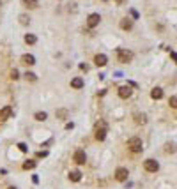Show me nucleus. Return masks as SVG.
Masks as SVG:
<instances>
[{
	"label": "nucleus",
	"mask_w": 177,
	"mask_h": 189,
	"mask_svg": "<svg viewBox=\"0 0 177 189\" xmlns=\"http://www.w3.org/2000/svg\"><path fill=\"white\" fill-rule=\"evenodd\" d=\"M128 149H129L133 154H138V152L144 150V143H142V140H140L138 136H133V138L128 140Z\"/></svg>",
	"instance_id": "f257e3e1"
},
{
	"label": "nucleus",
	"mask_w": 177,
	"mask_h": 189,
	"mask_svg": "<svg viewBox=\"0 0 177 189\" xmlns=\"http://www.w3.org/2000/svg\"><path fill=\"white\" fill-rule=\"evenodd\" d=\"M117 58H119L121 64H128V62L133 60V51H129V50H117Z\"/></svg>",
	"instance_id": "f03ea898"
},
{
	"label": "nucleus",
	"mask_w": 177,
	"mask_h": 189,
	"mask_svg": "<svg viewBox=\"0 0 177 189\" xmlns=\"http://www.w3.org/2000/svg\"><path fill=\"white\" fill-rule=\"evenodd\" d=\"M144 168H145L147 172H151V173H156V172L160 170V165H158V161H154V159H147V161L144 163Z\"/></svg>",
	"instance_id": "7ed1b4c3"
},
{
	"label": "nucleus",
	"mask_w": 177,
	"mask_h": 189,
	"mask_svg": "<svg viewBox=\"0 0 177 189\" xmlns=\"http://www.w3.org/2000/svg\"><path fill=\"white\" fill-rule=\"evenodd\" d=\"M128 175H129V172H128V168H117L115 170V180H119V182H124L126 179H128Z\"/></svg>",
	"instance_id": "20e7f679"
},
{
	"label": "nucleus",
	"mask_w": 177,
	"mask_h": 189,
	"mask_svg": "<svg viewBox=\"0 0 177 189\" xmlns=\"http://www.w3.org/2000/svg\"><path fill=\"white\" fill-rule=\"evenodd\" d=\"M99 21H101V16H99L98 12H94V14H90V16L87 18V25H89L90 28L98 27V25H99Z\"/></svg>",
	"instance_id": "39448f33"
},
{
	"label": "nucleus",
	"mask_w": 177,
	"mask_h": 189,
	"mask_svg": "<svg viewBox=\"0 0 177 189\" xmlns=\"http://www.w3.org/2000/svg\"><path fill=\"white\" fill-rule=\"evenodd\" d=\"M73 159H74L76 165H85V163H87V156H85L83 150H76L74 156H73Z\"/></svg>",
	"instance_id": "423d86ee"
},
{
	"label": "nucleus",
	"mask_w": 177,
	"mask_h": 189,
	"mask_svg": "<svg viewBox=\"0 0 177 189\" xmlns=\"http://www.w3.org/2000/svg\"><path fill=\"white\" fill-rule=\"evenodd\" d=\"M131 94H133V90H131V87H129V85H124V87H121V88H119V97H122V99L131 97Z\"/></svg>",
	"instance_id": "0eeeda50"
},
{
	"label": "nucleus",
	"mask_w": 177,
	"mask_h": 189,
	"mask_svg": "<svg viewBox=\"0 0 177 189\" xmlns=\"http://www.w3.org/2000/svg\"><path fill=\"white\" fill-rule=\"evenodd\" d=\"M106 62H108V58H106V55H103V53H99V55L94 57V64H96L98 67H105Z\"/></svg>",
	"instance_id": "6e6552de"
},
{
	"label": "nucleus",
	"mask_w": 177,
	"mask_h": 189,
	"mask_svg": "<svg viewBox=\"0 0 177 189\" xmlns=\"http://www.w3.org/2000/svg\"><path fill=\"white\" fill-rule=\"evenodd\" d=\"M11 115H12V108H11V106H4V108L0 110V120H7Z\"/></svg>",
	"instance_id": "1a4fd4ad"
},
{
	"label": "nucleus",
	"mask_w": 177,
	"mask_h": 189,
	"mask_svg": "<svg viewBox=\"0 0 177 189\" xmlns=\"http://www.w3.org/2000/svg\"><path fill=\"white\" fill-rule=\"evenodd\" d=\"M121 28H122V30H131V28H133V19H129V18L121 19Z\"/></svg>",
	"instance_id": "9d476101"
},
{
	"label": "nucleus",
	"mask_w": 177,
	"mask_h": 189,
	"mask_svg": "<svg viewBox=\"0 0 177 189\" xmlns=\"http://www.w3.org/2000/svg\"><path fill=\"white\" fill-rule=\"evenodd\" d=\"M21 64H25V65H34L35 64V58H34V55H23L21 57Z\"/></svg>",
	"instance_id": "9b49d317"
},
{
	"label": "nucleus",
	"mask_w": 177,
	"mask_h": 189,
	"mask_svg": "<svg viewBox=\"0 0 177 189\" xmlns=\"http://www.w3.org/2000/svg\"><path fill=\"white\" fill-rule=\"evenodd\" d=\"M105 138H106V129H105V126H103L101 129L98 127V129H96V140H99V142H103Z\"/></svg>",
	"instance_id": "f8f14e48"
},
{
	"label": "nucleus",
	"mask_w": 177,
	"mask_h": 189,
	"mask_svg": "<svg viewBox=\"0 0 177 189\" xmlns=\"http://www.w3.org/2000/svg\"><path fill=\"white\" fill-rule=\"evenodd\" d=\"M69 179H71L73 182H80V179H82V172H78V170L69 172Z\"/></svg>",
	"instance_id": "ddd939ff"
},
{
	"label": "nucleus",
	"mask_w": 177,
	"mask_h": 189,
	"mask_svg": "<svg viewBox=\"0 0 177 189\" xmlns=\"http://www.w3.org/2000/svg\"><path fill=\"white\" fill-rule=\"evenodd\" d=\"M151 97H152V99H161V97H163V90H161L160 87L152 88V92H151Z\"/></svg>",
	"instance_id": "4468645a"
},
{
	"label": "nucleus",
	"mask_w": 177,
	"mask_h": 189,
	"mask_svg": "<svg viewBox=\"0 0 177 189\" xmlns=\"http://www.w3.org/2000/svg\"><path fill=\"white\" fill-rule=\"evenodd\" d=\"M71 87L73 88H82L83 87V80L82 78H73L71 80Z\"/></svg>",
	"instance_id": "2eb2a0df"
},
{
	"label": "nucleus",
	"mask_w": 177,
	"mask_h": 189,
	"mask_svg": "<svg viewBox=\"0 0 177 189\" xmlns=\"http://www.w3.org/2000/svg\"><path fill=\"white\" fill-rule=\"evenodd\" d=\"M135 122L137 124H145L147 122V117L144 113H135Z\"/></svg>",
	"instance_id": "dca6fc26"
},
{
	"label": "nucleus",
	"mask_w": 177,
	"mask_h": 189,
	"mask_svg": "<svg viewBox=\"0 0 177 189\" xmlns=\"http://www.w3.org/2000/svg\"><path fill=\"white\" fill-rule=\"evenodd\" d=\"M23 5L28 7V9H35V7L39 5V2H37V0H23Z\"/></svg>",
	"instance_id": "f3484780"
},
{
	"label": "nucleus",
	"mask_w": 177,
	"mask_h": 189,
	"mask_svg": "<svg viewBox=\"0 0 177 189\" xmlns=\"http://www.w3.org/2000/svg\"><path fill=\"white\" fill-rule=\"evenodd\" d=\"M35 41H37V37H35L34 34H27V35H25V42H27V44H35Z\"/></svg>",
	"instance_id": "a211bd4d"
},
{
	"label": "nucleus",
	"mask_w": 177,
	"mask_h": 189,
	"mask_svg": "<svg viewBox=\"0 0 177 189\" xmlns=\"http://www.w3.org/2000/svg\"><path fill=\"white\" fill-rule=\"evenodd\" d=\"M32 168H35V161H27V163H23V170H32Z\"/></svg>",
	"instance_id": "6ab92c4d"
},
{
	"label": "nucleus",
	"mask_w": 177,
	"mask_h": 189,
	"mask_svg": "<svg viewBox=\"0 0 177 189\" xmlns=\"http://www.w3.org/2000/svg\"><path fill=\"white\" fill-rule=\"evenodd\" d=\"M25 78H27V81H35V80H37V76H35L34 73H28V71L25 73Z\"/></svg>",
	"instance_id": "aec40b11"
},
{
	"label": "nucleus",
	"mask_w": 177,
	"mask_h": 189,
	"mask_svg": "<svg viewBox=\"0 0 177 189\" xmlns=\"http://www.w3.org/2000/svg\"><path fill=\"white\" fill-rule=\"evenodd\" d=\"M46 113L44 111H39V113H35V120H39V122H43V120H46Z\"/></svg>",
	"instance_id": "412c9836"
},
{
	"label": "nucleus",
	"mask_w": 177,
	"mask_h": 189,
	"mask_svg": "<svg viewBox=\"0 0 177 189\" xmlns=\"http://www.w3.org/2000/svg\"><path fill=\"white\" fill-rule=\"evenodd\" d=\"M28 21H30V18H28L27 14H21V16H20V23H21V25H28Z\"/></svg>",
	"instance_id": "4be33fe9"
},
{
	"label": "nucleus",
	"mask_w": 177,
	"mask_h": 189,
	"mask_svg": "<svg viewBox=\"0 0 177 189\" xmlns=\"http://www.w3.org/2000/svg\"><path fill=\"white\" fill-rule=\"evenodd\" d=\"M170 106H172V108H177V97L176 96L170 97Z\"/></svg>",
	"instance_id": "5701e85b"
},
{
	"label": "nucleus",
	"mask_w": 177,
	"mask_h": 189,
	"mask_svg": "<svg viewBox=\"0 0 177 189\" xmlns=\"http://www.w3.org/2000/svg\"><path fill=\"white\" fill-rule=\"evenodd\" d=\"M167 152H170V154H174V152H176V149H174V143H168V145H167Z\"/></svg>",
	"instance_id": "b1692460"
},
{
	"label": "nucleus",
	"mask_w": 177,
	"mask_h": 189,
	"mask_svg": "<svg viewBox=\"0 0 177 189\" xmlns=\"http://www.w3.org/2000/svg\"><path fill=\"white\" fill-rule=\"evenodd\" d=\"M11 78H12V80H18V78H20V74H18V71H16V69L11 73Z\"/></svg>",
	"instance_id": "393cba45"
},
{
	"label": "nucleus",
	"mask_w": 177,
	"mask_h": 189,
	"mask_svg": "<svg viewBox=\"0 0 177 189\" xmlns=\"http://www.w3.org/2000/svg\"><path fill=\"white\" fill-rule=\"evenodd\" d=\"M66 115H67L66 110H59V111H57V117H66Z\"/></svg>",
	"instance_id": "a878e982"
},
{
	"label": "nucleus",
	"mask_w": 177,
	"mask_h": 189,
	"mask_svg": "<svg viewBox=\"0 0 177 189\" xmlns=\"http://www.w3.org/2000/svg\"><path fill=\"white\" fill-rule=\"evenodd\" d=\"M18 149H20L21 152H27V145H25V143H18Z\"/></svg>",
	"instance_id": "bb28decb"
},
{
	"label": "nucleus",
	"mask_w": 177,
	"mask_h": 189,
	"mask_svg": "<svg viewBox=\"0 0 177 189\" xmlns=\"http://www.w3.org/2000/svg\"><path fill=\"white\" fill-rule=\"evenodd\" d=\"M73 127H74V124H73V122H69V124L66 126V129H73Z\"/></svg>",
	"instance_id": "cd10ccee"
},
{
	"label": "nucleus",
	"mask_w": 177,
	"mask_h": 189,
	"mask_svg": "<svg viewBox=\"0 0 177 189\" xmlns=\"http://www.w3.org/2000/svg\"><path fill=\"white\" fill-rule=\"evenodd\" d=\"M124 2H126V0H115V4H119V5H121V4H124Z\"/></svg>",
	"instance_id": "c85d7f7f"
},
{
	"label": "nucleus",
	"mask_w": 177,
	"mask_h": 189,
	"mask_svg": "<svg viewBox=\"0 0 177 189\" xmlns=\"http://www.w3.org/2000/svg\"><path fill=\"white\" fill-rule=\"evenodd\" d=\"M7 189H16V188H7Z\"/></svg>",
	"instance_id": "c756f323"
},
{
	"label": "nucleus",
	"mask_w": 177,
	"mask_h": 189,
	"mask_svg": "<svg viewBox=\"0 0 177 189\" xmlns=\"http://www.w3.org/2000/svg\"><path fill=\"white\" fill-rule=\"evenodd\" d=\"M0 5H2V4H0Z\"/></svg>",
	"instance_id": "7c9ffc66"
}]
</instances>
